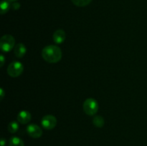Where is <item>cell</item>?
Returning a JSON list of instances; mask_svg holds the SVG:
<instances>
[{
	"instance_id": "obj_17",
	"label": "cell",
	"mask_w": 147,
	"mask_h": 146,
	"mask_svg": "<svg viewBox=\"0 0 147 146\" xmlns=\"http://www.w3.org/2000/svg\"><path fill=\"white\" fill-rule=\"evenodd\" d=\"M4 97V91L3 88L0 89V100H2Z\"/></svg>"
},
{
	"instance_id": "obj_13",
	"label": "cell",
	"mask_w": 147,
	"mask_h": 146,
	"mask_svg": "<svg viewBox=\"0 0 147 146\" xmlns=\"http://www.w3.org/2000/svg\"><path fill=\"white\" fill-rule=\"evenodd\" d=\"M19 123L16 121H12L9 124L8 130L10 133H15L19 130Z\"/></svg>"
},
{
	"instance_id": "obj_16",
	"label": "cell",
	"mask_w": 147,
	"mask_h": 146,
	"mask_svg": "<svg viewBox=\"0 0 147 146\" xmlns=\"http://www.w3.org/2000/svg\"><path fill=\"white\" fill-rule=\"evenodd\" d=\"M4 61H5V58H4V55H3V54H1V55H0V67H2L3 65H4Z\"/></svg>"
},
{
	"instance_id": "obj_19",
	"label": "cell",
	"mask_w": 147,
	"mask_h": 146,
	"mask_svg": "<svg viewBox=\"0 0 147 146\" xmlns=\"http://www.w3.org/2000/svg\"><path fill=\"white\" fill-rule=\"evenodd\" d=\"M9 1H17V0H9Z\"/></svg>"
},
{
	"instance_id": "obj_8",
	"label": "cell",
	"mask_w": 147,
	"mask_h": 146,
	"mask_svg": "<svg viewBox=\"0 0 147 146\" xmlns=\"http://www.w3.org/2000/svg\"><path fill=\"white\" fill-rule=\"evenodd\" d=\"M53 38L55 43H56V44H62V43L64 42V41L65 40V32L64 30L63 29L56 30L54 32V34H53Z\"/></svg>"
},
{
	"instance_id": "obj_11",
	"label": "cell",
	"mask_w": 147,
	"mask_h": 146,
	"mask_svg": "<svg viewBox=\"0 0 147 146\" xmlns=\"http://www.w3.org/2000/svg\"><path fill=\"white\" fill-rule=\"evenodd\" d=\"M0 12L1 14H4L9 10L10 9V3L9 0H2L1 1V5H0Z\"/></svg>"
},
{
	"instance_id": "obj_18",
	"label": "cell",
	"mask_w": 147,
	"mask_h": 146,
	"mask_svg": "<svg viewBox=\"0 0 147 146\" xmlns=\"http://www.w3.org/2000/svg\"><path fill=\"white\" fill-rule=\"evenodd\" d=\"M0 143H1V146H4V145H5V143H6V140H5V139H4V138H1Z\"/></svg>"
},
{
	"instance_id": "obj_14",
	"label": "cell",
	"mask_w": 147,
	"mask_h": 146,
	"mask_svg": "<svg viewBox=\"0 0 147 146\" xmlns=\"http://www.w3.org/2000/svg\"><path fill=\"white\" fill-rule=\"evenodd\" d=\"M71 1L77 7H83L88 5L91 2L92 0H71Z\"/></svg>"
},
{
	"instance_id": "obj_1",
	"label": "cell",
	"mask_w": 147,
	"mask_h": 146,
	"mask_svg": "<svg viewBox=\"0 0 147 146\" xmlns=\"http://www.w3.org/2000/svg\"><path fill=\"white\" fill-rule=\"evenodd\" d=\"M61 49L57 45H47L42 51V57L49 63H57L62 59Z\"/></svg>"
},
{
	"instance_id": "obj_3",
	"label": "cell",
	"mask_w": 147,
	"mask_h": 146,
	"mask_svg": "<svg viewBox=\"0 0 147 146\" xmlns=\"http://www.w3.org/2000/svg\"><path fill=\"white\" fill-rule=\"evenodd\" d=\"M83 110L88 115H94L98 110V103L95 99L88 98L83 103Z\"/></svg>"
},
{
	"instance_id": "obj_10",
	"label": "cell",
	"mask_w": 147,
	"mask_h": 146,
	"mask_svg": "<svg viewBox=\"0 0 147 146\" xmlns=\"http://www.w3.org/2000/svg\"><path fill=\"white\" fill-rule=\"evenodd\" d=\"M9 146H24V142L18 137H12L9 140Z\"/></svg>"
},
{
	"instance_id": "obj_2",
	"label": "cell",
	"mask_w": 147,
	"mask_h": 146,
	"mask_svg": "<svg viewBox=\"0 0 147 146\" xmlns=\"http://www.w3.org/2000/svg\"><path fill=\"white\" fill-rule=\"evenodd\" d=\"M15 44V39L10 34H5L0 40V48L4 52L11 51Z\"/></svg>"
},
{
	"instance_id": "obj_5",
	"label": "cell",
	"mask_w": 147,
	"mask_h": 146,
	"mask_svg": "<svg viewBox=\"0 0 147 146\" xmlns=\"http://www.w3.org/2000/svg\"><path fill=\"white\" fill-rule=\"evenodd\" d=\"M57 120L55 116L52 115H47L44 116L41 120V125L43 128L46 130H53L57 125Z\"/></svg>"
},
{
	"instance_id": "obj_7",
	"label": "cell",
	"mask_w": 147,
	"mask_h": 146,
	"mask_svg": "<svg viewBox=\"0 0 147 146\" xmlns=\"http://www.w3.org/2000/svg\"><path fill=\"white\" fill-rule=\"evenodd\" d=\"M31 114L27 110H22L17 115V121L21 124H27L31 120Z\"/></svg>"
},
{
	"instance_id": "obj_15",
	"label": "cell",
	"mask_w": 147,
	"mask_h": 146,
	"mask_svg": "<svg viewBox=\"0 0 147 146\" xmlns=\"http://www.w3.org/2000/svg\"><path fill=\"white\" fill-rule=\"evenodd\" d=\"M11 7L14 10H18L20 7V3H17V2H14V4H12L11 5Z\"/></svg>"
},
{
	"instance_id": "obj_4",
	"label": "cell",
	"mask_w": 147,
	"mask_h": 146,
	"mask_svg": "<svg viewBox=\"0 0 147 146\" xmlns=\"http://www.w3.org/2000/svg\"><path fill=\"white\" fill-rule=\"evenodd\" d=\"M24 71V65L20 62L14 61L9 64L7 73L11 77H17L21 75Z\"/></svg>"
},
{
	"instance_id": "obj_12",
	"label": "cell",
	"mask_w": 147,
	"mask_h": 146,
	"mask_svg": "<svg viewBox=\"0 0 147 146\" xmlns=\"http://www.w3.org/2000/svg\"><path fill=\"white\" fill-rule=\"evenodd\" d=\"M104 119H103V117L100 115L96 116L93 119V124L97 127H102L104 125Z\"/></svg>"
},
{
	"instance_id": "obj_9",
	"label": "cell",
	"mask_w": 147,
	"mask_h": 146,
	"mask_svg": "<svg viewBox=\"0 0 147 146\" xmlns=\"http://www.w3.org/2000/svg\"><path fill=\"white\" fill-rule=\"evenodd\" d=\"M26 52H27V49H26L24 44L22 43H19L14 47V54L18 58H22L25 55Z\"/></svg>"
},
{
	"instance_id": "obj_6",
	"label": "cell",
	"mask_w": 147,
	"mask_h": 146,
	"mask_svg": "<svg viewBox=\"0 0 147 146\" xmlns=\"http://www.w3.org/2000/svg\"><path fill=\"white\" fill-rule=\"evenodd\" d=\"M27 133L32 138H39L42 135V130L36 124H30L27 127Z\"/></svg>"
}]
</instances>
